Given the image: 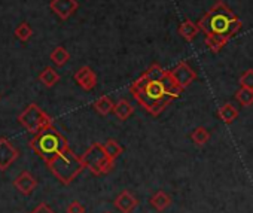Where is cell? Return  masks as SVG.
<instances>
[{"label": "cell", "mask_w": 253, "mask_h": 213, "mask_svg": "<svg viewBox=\"0 0 253 213\" xmlns=\"http://www.w3.org/2000/svg\"><path fill=\"white\" fill-rule=\"evenodd\" d=\"M182 91L183 89L177 86L171 73L167 72V75L161 81L149 82L143 91L134 95V98L139 101V104L145 111L157 117L163 111H166V108H169V104L174 98H177L182 94Z\"/></svg>", "instance_id": "1"}, {"label": "cell", "mask_w": 253, "mask_h": 213, "mask_svg": "<svg viewBox=\"0 0 253 213\" xmlns=\"http://www.w3.org/2000/svg\"><path fill=\"white\" fill-rule=\"evenodd\" d=\"M198 26L204 35H211L229 41L241 29L243 23L231 8H228L222 0H217L210 8V11L201 17Z\"/></svg>", "instance_id": "2"}, {"label": "cell", "mask_w": 253, "mask_h": 213, "mask_svg": "<svg viewBox=\"0 0 253 213\" xmlns=\"http://www.w3.org/2000/svg\"><path fill=\"white\" fill-rule=\"evenodd\" d=\"M29 146L48 164L51 160H54L57 155L69 149L67 139L52 126L43 127L39 130L35 137L29 142Z\"/></svg>", "instance_id": "3"}, {"label": "cell", "mask_w": 253, "mask_h": 213, "mask_svg": "<svg viewBox=\"0 0 253 213\" xmlns=\"http://www.w3.org/2000/svg\"><path fill=\"white\" fill-rule=\"evenodd\" d=\"M46 166L55 176V179H58L63 185H70L85 169L82 158L76 155L70 148L57 155Z\"/></svg>", "instance_id": "4"}, {"label": "cell", "mask_w": 253, "mask_h": 213, "mask_svg": "<svg viewBox=\"0 0 253 213\" xmlns=\"http://www.w3.org/2000/svg\"><path fill=\"white\" fill-rule=\"evenodd\" d=\"M85 169H88L92 174L100 176V174H106L109 173L113 166H115V160H112L101 143H92L84 155H81Z\"/></svg>", "instance_id": "5"}, {"label": "cell", "mask_w": 253, "mask_h": 213, "mask_svg": "<svg viewBox=\"0 0 253 213\" xmlns=\"http://www.w3.org/2000/svg\"><path fill=\"white\" fill-rule=\"evenodd\" d=\"M18 123L27 131L36 134L43 127L52 126V118L46 112H43L36 103H32L18 115Z\"/></svg>", "instance_id": "6"}, {"label": "cell", "mask_w": 253, "mask_h": 213, "mask_svg": "<svg viewBox=\"0 0 253 213\" xmlns=\"http://www.w3.org/2000/svg\"><path fill=\"white\" fill-rule=\"evenodd\" d=\"M174 82L177 84L179 88L185 89L188 88L195 79H197V73L192 67H189V64L186 61H180L176 64V67L173 70H170Z\"/></svg>", "instance_id": "7"}, {"label": "cell", "mask_w": 253, "mask_h": 213, "mask_svg": "<svg viewBox=\"0 0 253 213\" xmlns=\"http://www.w3.org/2000/svg\"><path fill=\"white\" fill-rule=\"evenodd\" d=\"M18 149L6 139L0 137V170H6L12 166V163L18 158Z\"/></svg>", "instance_id": "8"}, {"label": "cell", "mask_w": 253, "mask_h": 213, "mask_svg": "<svg viewBox=\"0 0 253 213\" xmlns=\"http://www.w3.org/2000/svg\"><path fill=\"white\" fill-rule=\"evenodd\" d=\"M49 8L58 18L67 20L78 11L79 3L76 0H51Z\"/></svg>", "instance_id": "9"}, {"label": "cell", "mask_w": 253, "mask_h": 213, "mask_svg": "<svg viewBox=\"0 0 253 213\" xmlns=\"http://www.w3.org/2000/svg\"><path fill=\"white\" fill-rule=\"evenodd\" d=\"M14 186L17 188V191H20L23 195H30L35 188L38 186V179L30 173V171H23L21 174L17 176V179L14 180Z\"/></svg>", "instance_id": "10"}, {"label": "cell", "mask_w": 253, "mask_h": 213, "mask_svg": "<svg viewBox=\"0 0 253 213\" xmlns=\"http://www.w3.org/2000/svg\"><path fill=\"white\" fill-rule=\"evenodd\" d=\"M113 206L121 212V213H131L137 206H139V200L131 195L128 191H122L113 201Z\"/></svg>", "instance_id": "11"}, {"label": "cell", "mask_w": 253, "mask_h": 213, "mask_svg": "<svg viewBox=\"0 0 253 213\" xmlns=\"http://www.w3.org/2000/svg\"><path fill=\"white\" fill-rule=\"evenodd\" d=\"M75 81L81 85V88H84L85 91H91L95 85H97V75L92 72L91 67L84 66L81 67L76 73H75Z\"/></svg>", "instance_id": "12"}, {"label": "cell", "mask_w": 253, "mask_h": 213, "mask_svg": "<svg viewBox=\"0 0 253 213\" xmlns=\"http://www.w3.org/2000/svg\"><path fill=\"white\" fill-rule=\"evenodd\" d=\"M134 109H133V106L128 100H125V98H121L119 101L115 103V108H113V114L118 120L121 121H125V120H128L131 115H133Z\"/></svg>", "instance_id": "13"}, {"label": "cell", "mask_w": 253, "mask_h": 213, "mask_svg": "<svg viewBox=\"0 0 253 213\" xmlns=\"http://www.w3.org/2000/svg\"><path fill=\"white\" fill-rule=\"evenodd\" d=\"M200 32H201V29H200L198 23H194V21H191V20H185V21L179 26V35H180L185 41H188V42H192V41L195 39V36H197Z\"/></svg>", "instance_id": "14"}, {"label": "cell", "mask_w": 253, "mask_h": 213, "mask_svg": "<svg viewBox=\"0 0 253 213\" xmlns=\"http://www.w3.org/2000/svg\"><path fill=\"white\" fill-rule=\"evenodd\" d=\"M217 115L225 124H232L238 117V111H237V108H234L231 103H225L219 108Z\"/></svg>", "instance_id": "15"}, {"label": "cell", "mask_w": 253, "mask_h": 213, "mask_svg": "<svg viewBox=\"0 0 253 213\" xmlns=\"http://www.w3.org/2000/svg\"><path fill=\"white\" fill-rule=\"evenodd\" d=\"M151 204L155 210L158 212H164L170 204H171V198L164 192V191H157L152 197H151Z\"/></svg>", "instance_id": "16"}, {"label": "cell", "mask_w": 253, "mask_h": 213, "mask_svg": "<svg viewBox=\"0 0 253 213\" xmlns=\"http://www.w3.org/2000/svg\"><path fill=\"white\" fill-rule=\"evenodd\" d=\"M113 108H115V103H113L107 95H101L100 98H97V100L94 101V109H95L100 115H103V117H106V115H109L110 112H113Z\"/></svg>", "instance_id": "17"}, {"label": "cell", "mask_w": 253, "mask_h": 213, "mask_svg": "<svg viewBox=\"0 0 253 213\" xmlns=\"http://www.w3.org/2000/svg\"><path fill=\"white\" fill-rule=\"evenodd\" d=\"M39 81L46 86V88H51L54 86L58 81H60V75L55 72V69L52 67H45L41 75H39Z\"/></svg>", "instance_id": "18"}, {"label": "cell", "mask_w": 253, "mask_h": 213, "mask_svg": "<svg viewBox=\"0 0 253 213\" xmlns=\"http://www.w3.org/2000/svg\"><path fill=\"white\" fill-rule=\"evenodd\" d=\"M235 98L243 108H249V106L253 104V89L246 88V86H240V89L235 94Z\"/></svg>", "instance_id": "19"}, {"label": "cell", "mask_w": 253, "mask_h": 213, "mask_svg": "<svg viewBox=\"0 0 253 213\" xmlns=\"http://www.w3.org/2000/svg\"><path fill=\"white\" fill-rule=\"evenodd\" d=\"M69 60H70V54L67 52V49H66L64 46H57V48L51 52V61H52L55 66H58V67L64 66Z\"/></svg>", "instance_id": "20"}, {"label": "cell", "mask_w": 253, "mask_h": 213, "mask_svg": "<svg viewBox=\"0 0 253 213\" xmlns=\"http://www.w3.org/2000/svg\"><path fill=\"white\" fill-rule=\"evenodd\" d=\"M167 72H169V70L163 69L161 64L154 63V64H151V66L148 67V70L145 72V75H146V78H148L151 82H155V81H161V79L167 75Z\"/></svg>", "instance_id": "21"}, {"label": "cell", "mask_w": 253, "mask_h": 213, "mask_svg": "<svg viewBox=\"0 0 253 213\" xmlns=\"http://www.w3.org/2000/svg\"><path fill=\"white\" fill-rule=\"evenodd\" d=\"M191 139L192 142L197 145V146H204L209 140H210V131L204 127H197L192 134H191Z\"/></svg>", "instance_id": "22"}, {"label": "cell", "mask_w": 253, "mask_h": 213, "mask_svg": "<svg viewBox=\"0 0 253 213\" xmlns=\"http://www.w3.org/2000/svg\"><path fill=\"white\" fill-rule=\"evenodd\" d=\"M103 148H104L106 154H107L112 160H116V158L124 152V148H122L115 139H109L106 143H103Z\"/></svg>", "instance_id": "23"}, {"label": "cell", "mask_w": 253, "mask_h": 213, "mask_svg": "<svg viewBox=\"0 0 253 213\" xmlns=\"http://www.w3.org/2000/svg\"><path fill=\"white\" fill-rule=\"evenodd\" d=\"M225 43H228V41H225V39H222V38H217V36H211V35H206V45H207V48L211 51V52H219L223 46H225Z\"/></svg>", "instance_id": "24"}, {"label": "cell", "mask_w": 253, "mask_h": 213, "mask_svg": "<svg viewBox=\"0 0 253 213\" xmlns=\"http://www.w3.org/2000/svg\"><path fill=\"white\" fill-rule=\"evenodd\" d=\"M32 35H33V30H32V27H30L27 23H23V24H20V26L15 29V36H17V39H20L21 42H27V41L32 38Z\"/></svg>", "instance_id": "25"}, {"label": "cell", "mask_w": 253, "mask_h": 213, "mask_svg": "<svg viewBox=\"0 0 253 213\" xmlns=\"http://www.w3.org/2000/svg\"><path fill=\"white\" fill-rule=\"evenodd\" d=\"M149 82H151V81H149V79L146 78V75L143 73L142 76H139V78H137V79H136V81H134V82H133V84L130 85V92H131L133 95H136L137 92L143 91V89L146 88V85H148Z\"/></svg>", "instance_id": "26"}, {"label": "cell", "mask_w": 253, "mask_h": 213, "mask_svg": "<svg viewBox=\"0 0 253 213\" xmlns=\"http://www.w3.org/2000/svg\"><path fill=\"white\" fill-rule=\"evenodd\" d=\"M238 84H240V86H246V88H252V89H253V69L246 70V72L240 76Z\"/></svg>", "instance_id": "27"}, {"label": "cell", "mask_w": 253, "mask_h": 213, "mask_svg": "<svg viewBox=\"0 0 253 213\" xmlns=\"http://www.w3.org/2000/svg\"><path fill=\"white\" fill-rule=\"evenodd\" d=\"M67 213H85V207L79 201H72L67 207Z\"/></svg>", "instance_id": "28"}, {"label": "cell", "mask_w": 253, "mask_h": 213, "mask_svg": "<svg viewBox=\"0 0 253 213\" xmlns=\"http://www.w3.org/2000/svg\"><path fill=\"white\" fill-rule=\"evenodd\" d=\"M32 213H55L46 203H41Z\"/></svg>", "instance_id": "29"}, {"label": "cell", "mask_w": 253, "mask_h": 213, "mask_svg": "<svg viewBox=\"0 0 253 213\" xmlns=\"http://www.w3.org/2000/svg\"><path fill=\"white\" fill-rule=\"evenodd\" d=\"M107 213H110V212H107Z\"/></svg>", "instance_id": "30"}]
</instances>
